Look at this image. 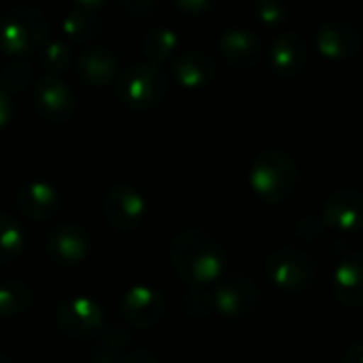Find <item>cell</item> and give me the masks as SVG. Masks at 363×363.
I'll return each instance as SVG.
<instances>
[{
	"instance_id": "10",
	"label": "cell",
	"mask_w": 363,
	"mask_h": 363,
	"mask_svg": "<svg viewBox=\"0 0 363 363\" xmlns=\"http://www.w3.org/2000/svg\"><path fill=\"white\" fill-rule=\"evenodd\" d=\"M317 51L330 60H347L359 53L362 32L349 19H330L317 28L315 34Z\"/></svg>"
},
{
	"instance_id": "7",
	"label": "cell",
	"mask_w": 363,
	"mask_h": 363,
	"mask_svg": "<svg viewBox=\"0 0 363 363\" xmlns=\"http://www.w3.org/2000/svg\"><path fill=\"white\" fill-rule=\"evenodd\" d=\"M55 323L66 336L74 340H87L102 330L104 311L96 300L87 296H74L57 306Z\"/></svg>"
},
{
	"instance_id": "27",
	"label": "cell",
	"mask_w": 363,
	"mask_h": 363,
	"mask_svg": "<svg viewBox=\"0 0 363 363\" xmlns=\"http://www.w3.org/2000/svg\"><path fill=\"white\" fill-rule=\"evenodd\" d=\"M185 304H187V311L189 315L198 317V319H204L211 315L213 311V300H211V291L208 289H191L185 298Z\"/></svg>"
},
{
	"instance_id": "16",
	"label": "cell",
	"mask_w": 363,
	"mask_h": 363,
	"mask_svg": "<svg viewBox=\"0 0 363 363\" xmlns=\"http://www.w3.org/2000/svg\"><path fill=\"white\" fill-rule=\"evenodd\" d=\"M215 74H217L215 60L200 49L183 51L172 60V77L185 89L206 87L215 79Z\"/></svg>"
},
{
	"instance_id": "3",
	"label": "cell",
	"mask_w": 363,
	"mask_h": 363,
	"mask_svg": "<svg viewBox=\"0 0 363 363\" xmlns=\"http://www.w3.org/2000/svg\"><path fill=\"white\" fill-rule=\"evenodd\" d=\"M47 15L32 4H15L0 15V49L9 55H28L45 45Z\"/></svg>"
},
{
	"instance_id": "28",
	"label": "cell",
	"mask_w": 363,
	"mask_h": 363,
	"mask_svg": "<svg viewBox=\"0 0 363 363\" xmlns=\"http://www.w3.org/2000/svg\"><path fill=\"white\" fill-rule=\"evenodd\" d=\"M296 232H298V236H300L304 242H315V240H319V238L323 236L325 223H323V219L317 217V215H306V217L298 223Z\"/></svg>"
},
{
	"instance_id": "20",
	"label": "cell",
	"mask_w": 363,
	"mask_h": 363,
	"mask_svg": "<svg viewBox=\"0 0 363 363\" xmlns=\"http://www.w3.org/2000/svg\"><path fill=\"white\" fill-rule=\"evenodd\" d=\"M117 68L119 62L108 47H89L77 57V72L91 87L108 85L115 79Z\"/></svg>"
},
{
	"instance_id": "26",
	"label": "cell",
	"mask_w": 363,
	"mask_h": 363,
	"mask_svg": "<svg viewBox=\"0 0 363 363\" xmlns=\"http://www.w3.org/2000/svg\"><path fill=\"white\" fill-rule=\"evenodd\" d=\"M255 17L266 26H279L287 19V6L279 0H257L253 4Z\"/></svg>"
},
{
	"instance_id": "31",
	"label": "cell",
	"mask_w": 363,
	"mask_h": 363,
	"mask_svg": "<svg viewBox=\"0 0 363 363\" xmlns=\"http://www.w3.org/2000/svg\"><path fill=\"white\" fill-rule=\"evenodd\" d=\"M119 363H160V362H157V357H155L151 351H147V349H138V351H132V353H128L125 357H121V362Z\"/></svg>"
},
{
	"instance_id": "17",
	"label": "cell",
	"mask_w": 363,
	"mask_h": 363,
	"mask_svg": "<svg viewBox=\"0 0 363 363\" xmlns=\"http://www.w3.org/2000/svg\"><path fill=\"white\" fill-rule=\"evenodd\" d=\"M104 6V2L100 0H81L77 2L62 19V30L64 34L79 43V45H85L94 38L100 36L102 28H104V21H102V15L98 13L100 9Z\"/></svg>"
},
{
	"instance_id": "34",
	"label": "cell",
	"mask_w": 363,
	"mask_h": 363,
	"mask_svg": "<svg viewBox=\"0 0 363 363\" xmlns=\"http://www.w3.org/2000/svg\"><path fill=\"white\" fill-rule=\"evenodd\" d=\"M0 363H11V359H9V357H4V355H0Z\"/></svg>"
},
{
	"instance_id": "13",
	"label": "cell",
	"mask_w": 363,
	"mask_h": 363,
	"mask_svg": "<svg viewBox=\"0 0 363 363\" xmlns=\"http://www.w3.org/2000/svg\"><path fill=\"white\" fill-rule=\"evenodd\" d=\"M121 315L136 328H153L166 315V300L149 285H132L121 298Z\"/></svg>"
},
{
	"instance_id": "23",
	"label": "cell",
	"mask_w": 363,
	"mask_h": 363,
	"mask_svg": "<svg viewBox=\"0 0 363 363\" xmlns=\"http://www.w3.org/2000/svg\"><path fill=\"white\" fill-rule=\"evenodd\" d=\"M40 66L47 72V77H57L66 72L72 64V51L70 45L62 38H53L40 47Z\"/></svg>"
},
{
	"instance_id": "5",
	"label": "cell",
	"mask_w": 363,
	"mask_h": 363,
	"mask_svg": "<svg viewBox=\"0 0 363 363\" xmlns=\"http://www.w3.org/2000/svg\"><path fill=\"white\" fill-rule=\"evenodd\" d=\"M264 268L270 283L287 294H302L317 279L315 259L294 247H283L272 251L266 257Z\"/></svg>"
},
{
	"instance_id": "21",
	"label": "cell",
	"mask_w": 363,
	"mask_h": 363,
	"mask_svg": "<svg viewBox=\"0 0 363 363\" xmlns=\"http://www.w3.org/2000/svg\"><path fill=\"white\" fill-rule=\"evenodd\" d=\"M179 47V36L168 26H155L151 28L143 38V53L151 64H160L168 60Z\"/></svg>"
},
{
	"instance_id": "18",
	"label": "cell",
	"mask_w": 363,
	"mask_h": 363,
	"mask_svg": "<svg viewBox=\"0 0 363 363\" xmlns=\"http://www.w3.org/2000/svg\"><path fill=\"white\" fill-rule=\"evenodd\" d=\"M334 298L347 308H359L363 304V266L359 253H349L336 266L332 279Z\"/></svg>"
},
{
	"instance_id": "9",
	"label": "cell",
	"mask_w": 363,
	"mask_h": 363,
	"mask_svg": "<svg viewBox=\"0 0 363 363\" xmlns=\"http://www.w3.org/2000/svg\"><path fill=\"white\" fill-rule=\"evenodd\" d=\"M36 111L47 119L55 123H66L72 119L77 108V98L70 85L60 77H43L32 91Z\"/></svg>"
},
{
	"instance_id": "4",
	"label": "cell",
	"mask_w": 363,
	"mask_h": 363,
	"mask_svg": "<svg viewBox=\"0 0 363 363\" xmlns=\"http://www.w3.org/2000/svg\"><path fill=\"white\" fill-rule=\"evenodd\" d=\"M115 91L125 106L147 111L157 106L166 98L168 77L157 64L134 62L119 74Z\"/></svg>"
},
{
	"instance_id": "6",
	"label": "cell",
	"mask_w": 363,
	"mask_h": 363,
	"mask_svg": "<svg viewBox=\"0 0 363 363\" xmlns=\"http://www.w3.org/2000/svg\"><path fill=\"white\" fill-rule=\"evenodd\" d=\"M213 311L228 319H240L251 315L259 306V289L245 274L221 277L215 289L211 291Z\"/></svg>"
},
{
	"instance_id": "33",
	"label": "cell",
	"mask_w": 363,
	"mask_h": 363,
	"mask_svg": "<svg viewBox=\"0 0 363 363\" xmlns=\"http://www.w3.org/2000/svg\"><path fill=\"white\" fill-rule=\"evenodd\" d=\"M342 363H363V342H355L347 355H345V362Z\"/></svg>"
},
{
	"instance_id": "1",
	"label": "cell",
	"mask_w": 363,
	"mask_h": 363,
	"mask_svg": "<svg viewBox=\"0 0 363 363\" xmlns=\"http://www.w3.org/2000/svg\"><path fill=\"white\" fill-rule=\"evenodd\" d=\"M170 259L177 274L194 289L217 283L228 266L221 242L204 230H185L170 245Z\"/></svg>"
},
{
	"instance_id": "11",
	"label": "cell",
	"mask_w": 363,
	"mask_h": 363,
	"mask_svg": "<svg viewBox=\"0 0 363 363\" xmlns=\"http://www.w3.org/2000/svg\"><path fill=\"white\" fill-rule=\"evenodd\" d=\"M362 211V191L351 189V187H342V189H336L334 194L328 196V200L323 204L321 219H323L325 228H332L338 234L351 236V234H357L359 232Z\"/></svg>"
},
{
	"instance_id": "14",
	"label": "cell",
	"mask_w": 363,
	"mask_h": 363,
	"mask_svg": "<svg viewBox=\"0 0 363 363\" xmlns=\"http://www.w3.org/2000/svg\"><path fill=\"white\" fill-rule=\"evenodd\" d=\"M89 249H91L89 236L77 223H62L47 238L49 257L64 266L81 264L89 255Z\"/></svg>"
},
{
	"instance_id": "25",
	"label": "cell",
	"mask_w": 363,
	"mask_h": 363,
	"mask_svg": "<svg viewBox=\"0 0 363 363\" xmlns=\"http://www.w3.org/2000/svg\"><path fill=\"white\" fill-rule=\"evenodd\" d=\"M32 83V68L28 62L15 60L11 64H6L0 72V87L9 94V91H21Z\"/></svg>"
},
{
	"instance_id": "22",
	"label": "cell",
	"mask_w": 363,
	"mask_h": 363,
	"mask_svg": "<svg viewBox=\"0 0 363 363\" xmlns=\"http://www.w3.org/2000/svg\"><path fill=\"white\" fill-rule=\"evenodd\" d=\"M26 247V232L11 215H0V266L15 262Z\"/></svg>"
},
{
	"instance_id": "2",
	"label": "cell",
	"mask_w": 363,
	"mask_h": 363,
	"mask_svg": "<svg viewBox=\"0 0 363 363\" xmlns=\"http://www.w3.org/2000/svg\"><path fill=\"white\" fill-rule=\"evenodd\" d=\"M300 185L298 162L285 149H264L249 168V187L268 204L287 202Z\"/></svg>"
},
{
	"instance_id": "24",
	"label": "cell",
	"mask_w": 363,
	"mask_h": 363,
	"mask_svg": "<svg viewBox=\"0 0 363 363\" xmlns=\"http://www.w3.org/2000/svg\"><path fill=\"white\" fill-rule=\"evenodd\" d=\"M32 302V291L26 283L6 281L0 285V315L11 317L23 313Z\"/></svg>"
},
{
	"instance_id": "29",
	"label": "cell",
	"mask_w": 363,
	"mask_h": 363,
	"mask_svg": "<svg viewBox=\"0 0 363 363\" xmlns=\"http://www.w3.org/2000/svg\"><path fill=\"white\" fill-rule=\"evenodd\" d=\"M119 9L132 19H140V17H149L155 11V2L153 0H128V2H121Z\"/></svg>"
},
{
	"instance_id": "32",
	"label": "cell",
	"mask_w": 363,
	"mask_h": 363,
	"mask_svg": "<svg viewBox=\"0 0 363 363\" xmlns=\"http://www.w3.org/2000/svg\"><path fill=\"white\" fill-rule=\"evenodd\" d=\"M11 113H13V108H11V98H9V94L0 87V128H4V125L9 123Z\"/></svg>"
},
{
	"instance_id": "8",
	"label": "cell",
	"mask_w": 363,
	"mask_h": 363,
	"mask_svg": "<svg viewBox=\"0 0 363 363\" xmlns=\"http://www.w3.org/2000/svg\"><path fill=\"white\" fill-rule=\"evenodd\" d=\"M104 215L111 228L117 232H130L143 223L147 215V200L134 185L115 183L106 191Z\"/></svg>"
},
{
	"instance_id": "15",
	"label": "cell",
	"mask_w": 363,
	"mask_h": 363,
	"mask_svg": "<svg viewBox=\"0 0 363 363\" xmlns=\"http://www.w3.org/2000/svg\"><path fill=\"white\" fill-rule=\"evenodd\" d=\"M219 51L234 68H251L264 55L262 38L247 28H228L219 36Z\"/></svg>"
},
{
	"instance_id": "30",
	"label": "cell",
	"mask_w": 363,
	"mask_h": 363,
	"mask_svg": "<svg viewBox=\"0 0 363 363\" xmlns=\"http://www.w3.org/2000/svg\"><path fill=\"white\" fill-rule=\"evenodd\" d=\"M172 4H174V9H179L187 15H194V17H200L215 6L213 0H174Z\"/></svg>"
},
{
	"instance_id": "12",
	"label": "cell",
	"mask_w": 363,
	"mask_h": 363,
	"mask_svg": "<svg viewBox=\"0 0 363 363\" xmlns=\"http://www.w3.org/2000/svg\"><path fill=\"white\" fill-rule=\"evenodd\" d=\"M308 64V43L300 32L279 34L268 49V66L281 79L298 77Z\"/></svg>"
},
{
	"instance_id": "19",
	"label": "cell",
	"mask_w": 363,
	"mask_h": 363,
	"mask_svg": "<svg viewBox=\"0 0 363 363\" xmlns=\"http://www.w3.org/2000/svg\"><path fill=\"white\" fill-rule=\"evenodd\" d=\"M17 206L26 217H30L34 221H45L57 213L60 194L47 181H30V183L19 187Z\"/></svg>"
}]
</instances>
